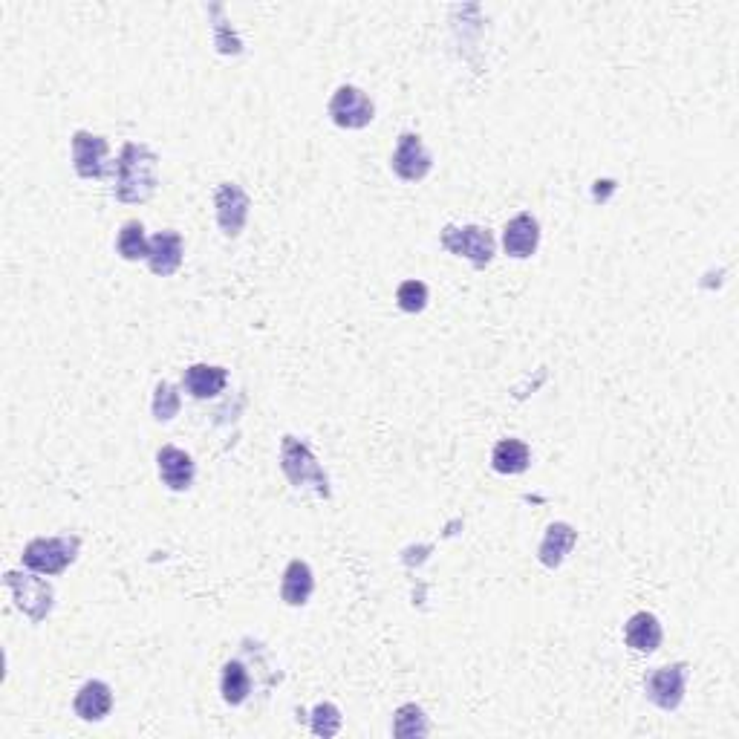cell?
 Returning a JSON list of instances; mask_svg holds the SVG:
<instances>
[{
  "mask_svg": "<svg viewBox=\"0 0 739 739\" xmlns=\"http://www.w3.org/2000/svg\"><path fill=\"white\" fill-rule=\"evenodd\" d=\"M156 153L145 145L128 142L116 162V197L122 203H145L156 191Z\"/></svg>",
  "mask_w": 739,
  "mask_h": 739,
  "instance_id": "obj_1",
  "label": "cell"
},
{
  "mask_svg": "<svg viewBox=\"0 0 739 739\" xmlns=\"http://www.w3.org/2000/svg\"><path fill=\"white\" fill-rule=\"evenodd\" d=\"M281 465L283 474L289 477V483L292 485H298V488H301V485H312L315 494L330 497V480H327V474H324L321 465L315 462L312 451L306 448L304 442H298L295 436H283Z\"/></svg>",
  "mask_w": 739,
  "mask_h": 739,
  "instance_id": "obj_2",
  "label": "cell"
},
{
  "mask_svg": "<svg viewBox=\"0 0 739 739\" xmlns=\"http://www.w3.org/2000/svg\"><path fill=\"white\" fill-rule=\"evenodd\" d=\"M78 537H38L24 549V563L35 572L58 575L64 572L78 555Z\"/></svg>",
  "mask_w": 739,
  "mask_h": 739,
  "instance_id": "obj_3",
  "label": "cell"
},
{
  "mask_svg": "<svg viewBox=\"0 0 739 739\" xmlns=\"http://www.w3.org/2000/svg\"><path fill=\"white\" fill-rule=\"evenodd\" d=\"M442 246L448 252H454V255L468 257L477 269L488 266L491 257H494V237L483 226H465V229L448 226L442 231Z\"/></svg>",
  "mask_w": 739,
  "mask_h": 739,
  "instance_id": "obj_4",
  "label": "cell"
},
{
  "mask_svg": "<svg viewBox=\"0 0 739 739\" xmlns=\"http://www.w3.org/2000/svg\"><path fill=\"white\" fill-rule=\"evenodd\" d=\"M685 685H688V664H670V667H659L653 673H647L644 679V690L647 699L656 702L664 711H673L682 705L685 699Z\"/></svg>",
  "mask_w": 739,
  "mask_h": 739,
  "instance_id": "obj_5",
  "label": "cell"
},
{
  "mask_svg": "<svg viewBox=\"0 0 739 739\" xmlns=\"http://www.w3.org/2000/svg\"><path fill=\"white\" fill-rule=\"evenodd\" d=\"M6 587L12 589L18 610H24L32 621H44L47 612L52 610V589L41 578L6 572Z\"/></svg>",
  "mask_w": 739,
  "mask_h": 739,
  "instance_id": "obj_6",
  "label": "cell"
},
{
  "mask_svg": "<svg viewBox=\"0 0 739 739\" xmlns=\"http://www.w3.org/2000/svg\"><path fill=\"white\" fill-rule=\"evenodd\" d=\"M373 102L358 87H338L330 102V116L338 128H367L373 122Z\"/></svg>",
  "mask_w": 739,
  "mask_h": 739,
  "instance_id": "obj_7",
  "label": "cell"
},
{
  "mask_svg": "<svg viewBox=\"0 0 739 739\" xmlns=\"http://www.w3.org/2000/svg\"><path fill=\"white\" fill-rule=\"evenodd\" d=\"M249 208H252V200L240 185L223 182L217 188V223L229 237H237L243 231L246 220H249Z\"/></svg>",
  "mask_w": 739,
  "mask_h": 739,
  "instance_id": "obj_8",
  "label": "cell"
},
{
  "mask_svg": "<svg viewBox=\"0 0 739 739\" xmlns=\"http://www.w3.org/2000/svg\"><path fill=\"white\" fill-rule=\"evenodd\" d=\"M431 165H434V159L425 151L422 139L416 133H402L399 148L393 153V171L408 182H419V179L428 177Z\"/></svg>",
  "mask_w": 739,
  "mask_h": 739,
  "instance_id": "obj_9",
  "label": "cell"
},
{
  "mask_svg": "<svg viewBox=\"0 0 739 739\" xmlns=\"http://www.w3.org/2000/svg\"><path fill=\"white\" fill-rule=\"evenodd\" d=\"M104 159H107V142H104L102 136H93L87 130H78L76 136H73V162H76L78 177H102Z\"/></svg>",
  "mask_w": 739,
  "mask_h": 739,
  "instance_id": "obj_10",
  "label": "cell"
},
{
  "mask_svg": "<svg viewBox=\"0 0 739 739\" xmlns=\"http://www.w3.org/2000/svg\"><path fill=\"white\" fill-rule=\"evenodd\" d=\"M159 477L162 483L174 491H185L194 483V459L188 457L185 451H179L174 445H165L159 451Z\"/></svg>",
  "mask_w": 739,
  "mask_h": 739,
  "instance_id": "obj_11",
  "label": "cell"
},
{
  "mask_svg": "<svg viewBox=\"0 0 739 739\" xmlns=\"http://www.w3.org/2000/svg\"><path fill=\"white\" fill-rule=\"evenodd\" d=\"M153 275H174L182 266V237L177 231H159L151 240V255H148Z\"/></svg>",
  "mask_w": 739,
  "mask_h": 739,
  "instance_id": "obj_12",
  "label": "cell"
},
{
  "mask_svg": "<svg viewBox=\"0 0 739 739\" xmlns=\"http://www.w3.org/2000/svg\"><path fill=\"white\" fill-rule=\"evenodd\" d=\"M537 240H540V229H537L535 217H529V214H517L503 234L506 252L511 257H532L537 249Z\"/></svg>",
  "mask_w": 739,
  "mask_h": 739,
  "instance_id": "obj_13",
  "label": "cell"
},
{
  "mask_svg": "<svg viewBox=\"0 0 739 739\" xmlns=\"http://www.w3.org/2000/svg\"><path fill=\"white\" fill-rule=\"evenodd\" d=\"M624 636H627V644H630L633 650H638V653H653V650H659V644H662V624H659V618L650 615V612H636V615L627 621Z\"/></svg>",
  "mask_w": 739,
  "mask_h": 739,
  "instance_id": "obj_14",
  "label": "cell"
},
{
  "mask_svg": "<svg viewBox=\"0 0 739 739\" xmlns=\"http://www.w3.org/2000/svg\"><path fill=\"white\" fill-rule=\"evenodd\" d=\"M185 390L194 396V399H211L217 396L226 382H229V373L223 367H211V364H194L185 370Z\"/></svg>",
  "mask_w": 739,
  "mask_h": 739,
  "instance_id": "obj_15",
  "label": "cell"
},
{
  "mask_svg": "<svg viewBox=\"0 0 739 739\" xmlns=\"http://www.w3.org/2000/svg\"><path fill=\"white\" fill-rule=\"evenodd\" d=\"M312 589H315L312 569H309L304 561L289 563V566H286V572H283V587H281L283 601H286L289 607H304L306 601H309V595H312Z\"/></svg>",
  "mask_w": 739,
  "mask_h": 739,
  "instance_id": "obj_16",
  "label": "cell"
},
{
  "mask_svg": "<svg viewBox=\"0 0 739 739\" xmlns=\"http://www.w3.org/2000/svg\"><path fill=\"white\" fill-rule=\"evenodd\" d=\"M575 540H578V532L569 523H552L540 543V561L546 566H561L563 558L572 552Z\"/></svg>",
  "mask_w": 739,
  "mask_h": 739,
  "instance_id": "obj_17",
  "label": "cell"
},
{
  "mask_svg": "<svg viewBox=\"0 0 739 739\" xmlns=\"http://www.w3.org/2000/svg\"><path fill=\"white\" fill-rule=\"evenodd\" d=\"M113 705V693L104 682H87L84 688L78 690L76 696V714L87 722H99L107 716Z\"/></svg>",
  "mask_w": 739,
  "mask_h": 739,
  "instance_id": "obj_18",
  "label": "cell"
},
{
  "mask_svg": "<svg viewBox=\"0 0 739 739\" xmlns=\"http://www.w3.org/2000/svg\"><path fill=\"white\" fill-rule=\"evenodd\" d=\"M491 462H494V471L500 474H520L529 468L532 462V454H529V445L520 442V439H503L497 442L494 454H491Z\"/></svg>",
  "mask_w": 739,
  "mask_h": 739,
  "instance_id": "obj_19",
  "label": "cell"
},
{
  "mask_svg": "<svg viewBox=\"0 0 739 739\" xmlns=\"http://www.w3.org/2000/svg\"><path fill=\"white\" fill-rule=\"evenodd\" d=\"M220 688H223V699H226L229 705H240V702L249 696V690H252V679H249L246 667L240 662L226 664V667H223V682H220Z\"/></svg>",
  "mask_w": 739,
  "mask_h": 739,
  "instance_id": "obj_20",
  "label": "cell"
},
{
  "mask_svg": "<svg viewBox=\"0 0 739 739\" xmlns=\"http://www.w3.org/2000/svg\"><path fill=\"white\" fill-rule=\"evenodd\" d=\"M119 255L125 260H142V257L151 255V243L145 240L142 223L130 220V223L122 226V231H119Z\"/></svg>",
  "mask_w": 739,
  "mask_h": 739,
  "instance_id": "obj_21",
  "label": "cell"
},
{
  "mask_svg": "<svg viewBox=\"0 0 739 739\" xmlns=\"http://www.w3.org/2000/svg\"><path fill=\"white\" fill-rule=\"evenodd\" d=\"M393 734H396V737H416V734L422 737V734H428V722H425L422 708H416V705H402V708L396 711Z\"/></svg>",
  "mask_w": 739,
  "mask_h": 739,
  "instance_id": "obj_22",
  "label": "cell"
},
{
  "mask_svg": "<svg viewBox=\"0 0 739 739\" xmlns=\"http://www.w3.org/2000/svg\"><path fill=\"white\" fill-rule=\"evenodd\" d=\"M179 413V393L174 390V384L159 382L156 384V396H153V416L159 422H168Z\"/></svg>",
  "mask_w": 739,
  "mask_h": 739,
  "instance_id": "obj_23",
  "label": "cell"
},
{
  "mask_svg": "<svg viewBox=\"0 0 739 739\" xmlns=\"http://www.w3.org/2000/svg\"><path fill=\"white\" fill-rule=\"evenodd\" d=\"M396 301L405 312H422L428 304V286L422 281H405L396 292Z\"/></svg>",
  "mask_w": 739,
  "mask_h": 739,
  "instance_id": "obj_24",
  "label": "cell"
},
{
  "mask_svg": "<svg viewBox=\"0 0 739 739\" xmlns=\"http://www.w3.org/2000/svg\"><path fill=\"white\" fill-rule=\"evenodd\" d=\"M338 728H341V714H338L335 705L324 702V705H318V708L312 711V731H315L318 737H335Z\"/></svg>",
  "mask_w": 739,
  "mask_h": 739,
  "instance_id": "obj_25",
  "label": "cell"
}]
</instances>
